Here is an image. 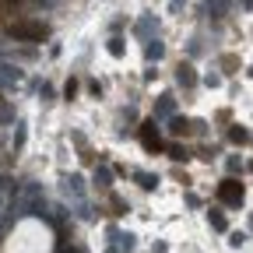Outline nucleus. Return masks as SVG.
I'll return each instance as SVG.
<instances>
[{
  "label": "nucleus",
  "mask_w": 253,
  "mask_h": 253,
  "mask_svg": "<svg viewBox=\"0 0 253 253\" xmlns=\"http://www.w3.org/2000/svg\"><path fill=\"white\" fill-rule=\"evenodd\" d=\"M4 253H53V229L42 218H21L4 243Z\"/></svg>",
  "instance_id": "f257e3e1"
},
{
  "label": "nucleus",
  "mask_w": 253,
  "mask_h": 253,
  "mask_svg": "<svg viewBox=\"0 0 253 253\" xmlns=\"http://www.w3.org/2000/svg\"><path fill=\"white\" fill-rule=\"evenodd\" d=\"M221 197H225L229 204H239V201H243V186H232V183L221 186Z\"/></svg>",
  "instance_id": "f03ea898"
}]
</instances>
